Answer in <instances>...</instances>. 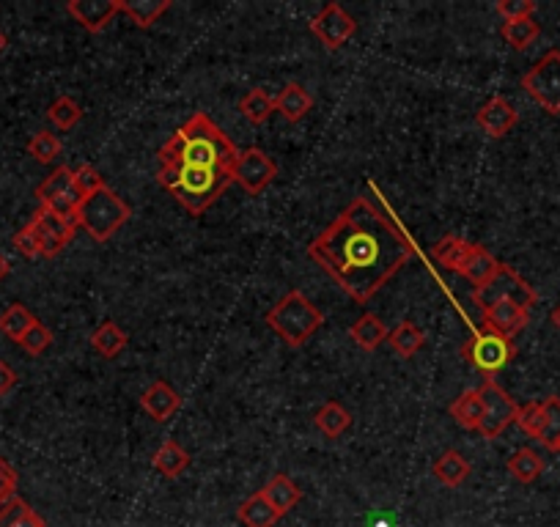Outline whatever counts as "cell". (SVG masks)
<instances>
[{
	"label": "cell",
	"instance_id": "6da1fadb",
	"mask_svg": "<svg viewBox=\"0 0 560 527\" xmlns=\"http://www.w3.org/2000/svg\"><path fill=\"white\" fill-rule=\"evenodd\" d=\"M308 256L366 305L412 259V242L371 198H355L308 245Z\"/></svg>",
	"mask_w": 560,
	"mask_h": 527
},
{
	"label": "cell",
	"instance_id": "7a4b0ae2",
	"mask_svg": "<svg viewBox=\"0 0 560 527\" xmlns=\"http://www.w3.org/2000/svg\"><path fill=\"white\" fill-rule=\"evenodd\" d=\"M237 160V146L206 113H195L160 149V165H201L234 173Z\"/></svg>",
	"mask_w": 560,
	"mask_h": 527
},
{
	"label": "cell",
	"instance_id": "3957f363",
	"mask_svg": "<svg viewBox=\"0 0 560 527\" xmlns=\"http://www.w3.org/2000/svg\"><path fill=\"white\" fill-rule=\"evenodd\" d=\"M157 182L176 195V201L190 215H204L220 195L226 193L234 176L223 168H201V165H160Z\"/></svg>",
	"mask_w": 560,
	"mask_h": 527
},
{
	"label": "cell",
	"instance_id": "277c9868",
	"mask_svg": "<svg viewBox=\"0 0 560 527\" xmlns=\"http://www.w3.org/2000/svg\"><path fill=\"white\" fill-rule=\"evenodd\" d=\"M267 324L272 333L291 349H300L305 341H311L324 324V313L313 305L300 289H291L283 300L267 313Z\"/></svg>",
	"mask_w": 560,
	"mask_h": 527
},
{
	"label": "cell",
	"instance_id": "5b68a950",
	"mask_svg": "<svg viewBox=\"0 0 560 527\" xmlns=\"http://www.w3.org/2000/svg\"><path fill=\"white\" fill-rule=\"evenodd\" d=\"M132 217V209L127 201H121L119 195L113 193L110 187H102L99 193L88 195L83 204L77 206L75 220L77 228H86L94 242L105 245L110 239L116 237L127 220Z\"/></svg>",
	"mask_w": 560,
	"mask_h": 527
},
{
	"label": "cell",
	"instance_id": "8992f818",
	"mask_svg": "<svg viewBox=\"0 0 560 527\" xmlns=\"http://www.w3.org/2000/svg\"><path fill=\"white\" fill-rule=\"evenodd\" d=\"M462 355L464 360L473 368H478L486 379H495L497 374L514 360L517 346H514V341L506 338V335L492 333V330L481 327V330L462 346Z\"/></svg>",
	"mask_w": 560,
	"mask_h": 527
},
{
	"label": "cell",
	"instance_id": "52a82bcc",
	"mask_svg": "<svg viewBox=\"0 0 560 527\" xmlns=\"http://www.w3.org/2000/svg\"><path fill=\"white\" fill-rule=\"evenodd\" d=\"M522 88L528 91V97L547 110L550 116L560 113V50H547L541 55L536 66L525 72Z\"/></svg>",
	"mask_w": 560,
	"mask_h": 527
},
{
	"label": "cell",
	"instance_id": "ba28073f",
	"mask_svg": "<svg viewBox=\"0 0 560 527\" xmlns=\"http://www.w3.org/2000/svg\"><path fill=\"white\" fill-rule=\"evenodd\" d=\"M500 300L517 302V305L530 311L539 302V294H536V289L530 286L528 280L519 275L517 269H511L508 264H500L495 278L489 280L486 286H481V289L473 291V302L481 311H486L489 305H495Z\"/></svg>",
	"mask_w": 560,
	"mask_h": 527
},
{
	"label": "cell",
	"instance_id": "9c48e42d",
	"mask_svg": "<svg viewBox=\"0 0 560 527\" xmlns=\"http://www.w3.org/2000/svg\"><path fill=\"white\" fill-rule=\"evenodd\" d=\"M481 401H484V418H481L478 431H481L484 440H497L511 423H517L519 404L497 385L495 379H486L484 382Z\"/></svg>",
	"mask_w": 560,
	"mask_h": 527
},
{
	"label": "cell",
	"instance_id": "30bf717a",
	"mask_svg": "<svg viewBox=\"0 0 560 527\" xmlns=\"http://www.w3.org/2000/svg\"><path fill=\"white\" fill-rule=\"evenodd\" d=\"M36 198H39V206L44 209H53L58 215L64 217H75L77 206L83 204V198L77 193L75 187V171L72 168H55L47 179H44L39 187H36Z\"/></svg>",
	"mask_w": 560,
	"mask_h": 527
},
{
	"label": "cell",
	"instance_id": "8fae6325",
	"mask_svg": "<svg viewBox=\"0 0 560 527\" xmlns=\"http://www.w3.org/2000/svg\"><path fill=\"white\" fill-rule=\"evenodd\" d=\"M28 223H31V228L36 231V237H39L44 259H55V256L72 242V237H75L77 231L75 217L58 215V212H53V209H44V206L36 209V215H33Z\"/></svg>",
	"mask_w": 560,
	"mask_h": 527
},
{
	"label": "cell",
	"instance_id": "7c38bea8",
	"mask_svg": "<svg viewBox=\"0 0 560 527\" xmlns=\"http://www.w3.org/2000/svg\"><path fill=\"white\" fill-rule=\"evenodd\" d=\"M231 176H234V182H237L245 193L259 195L275 182L278 165H275L261 149H245L239 151V160L237 165H234V173H231Z\"/></svg>",
	"mask_w": 560,
	"mask_h": 527
},
{
	"label": "cell",
	"instance_id": "4fadbf2b",
	"mask_svg": "<svg viewBox=\"0 0 560 527\" xmlns=\"http://www.w3.org/2000/svg\"><path fill=\"white\" fill-rule=\"evenodd\" d=\"M313 36L327 47V50H341L357 31V22L352 14H346L338 3H327L311 22Z\"/></svg>",
	"mask_w": 560,
	"mask_h": 527
},
{
	"label": "cell",
	"instance_id": "5bb4252c",
	"mask_svg": "<svg viewBox=\"0 0 560 527\" xmlns=\"http://www.w3.org/2000/svg\"><path fill=\"white\" fill-rule=\"evenodd\" d=\"M530 322V311L522 308L517 302L511 300H500L495 305H489L484 311V327L492 330V333L506 335V338H514L519 335Z\"/></svg>",
	"mask_w": 560,
	"mask_h": 527
},
{
	"label": "cell",
	"instance_id": "9a60e30c",
	"mask_svg": "<svg viewBox=\"0 0 560 527\" xmlns=\"http://www.w3.org/2000/svg\"><path fill=\"white\" fill-rule=\"evenodd\" d=\"M66 11H69L88 33H99L105 31V25L119 14L121 0H69V3H66Z\"/></svg>",
	"mask_w": 560,
	"mask_h": 527
},
{
	"label": "cell",
	"instance_id": "2e32d148",
	"mask_svg": "<svg viewBox=\"0 0 560 527\" xmlns=\"http://www.w3.org/2000/svg\"><path fill=\"white\" fill-rule=\"evenodd\" d=\"M475 121H478V127H481L489 138H503V135H508V132L517 127L519 113L506 97H492L484 108L478 110Z\"/></svg>",
	"mask_w": 560,
	"mask_h": 527
},
{
	"label": "cell",
	"instance_id": "e0dca14e",
	"mask_svg": "<svg viewBox=\"0 0 560 527\" xmlns=\"http://www.w3.org/2000/svg\"><path fill=\"white\" fill-rule=\"evenodd\" d=\"M182 407V396L176 393V390L168 385V382H151L149 388L143 390V396H140V409L149 415L151 420H157V423H165V420H171L176 412Z\"/></svg>",
	"mask_w": 560,
	"mask_h": 527
},
{
	"label": "cell",
	"instance_id": "ac0fdd59",
	"mask_svg": "<svg viewBox=\"0 0 560 527\" xmlns=\"http://www.w3.org/2000/svg\"><path fill=\"white\" fill-rule=\"evenodd\" d=\"M497 269H500V261L484 245H473L470 242V250H467L462 267H459V275L470 280L475 289H481V286H486L489 280L495 278Z\"/></svg>",
	"mask_w": 560,
	"mask_h": 527
},
{
	"label": "cell",
	"instance_id": "d6986e66",
	"mask_svg": "<svg viewBox=\"0 0 560 527\" xmlns=\"http://www.w3.org/2000/svg\"><path fill=\"white\" fill-rule=\"evenodd\" d=\"M261 495L267 497L272 503V508L278 511L280 517H286L289 514L291 508L297 506L302 500V492H300V486L294 484L291 481L289 475H283V473H278V475H272L270 478V484L264 486L261 489Z\"/></svg>",
	"mask_w": 560,
	"mask_h": 527
},
{
	"label": "cell",
	"instance_id": "ffe728a7",
	"mask_svg": "<svg viewBox=\"0 0 560 527\" xmlns=\"http://www.w3.org/2000/svg\"><path fill=\"white\" fill-rule=\"evenodd\" d=\"M275 108L280 110V116L291 124L302 121L313 108V97L300 86V83H289V86L280 91L275 97Z\"/></svg>",
	"mask_w": 560,
	"mask_h": 527
},
{
	"label": "cell",
	"instance_id": "44dd1931",
	"mask_svg": "<svg viewBox=\"0 0 560 527\" xmlns=\"http://www.w3.org/2000/svg\"><path fill=\"white\" fill-rule=\"evenodd\" d=\"M127 344H130V335H127V330H121L116 322H102L91 335L94 352L105 357V360H116L127 349Z\"/></svg>",
	"mask_w": 560,
	"mask_h": 527
},
{
	"label": "cell",
	"instance_id": "7402d4cb",
	"mask_svg": "<svg viewBox=\"0 0 560 527\" xmlns=\"http://www.w3.org/2000/svg\"><path fill=\"white\" fill-rule=\"evenodd\" d=\"M349 335H352V341H355L360 349H366V352H374L377 346H382L388 341V327L382 324L377 313H363L360 319H357L352 327H349Z\"/></svg>",
	"mask_w": 560,
	"mask_h": 527
},
{
	"label": "cell",
	"instance_id": "603a6c76",
	"mask_svg": "<svg viewBox=\"0 0 560 527\" xmlns=\"http://www.w3.org/2000/svg\"><path fill=\"white\" fill-rule=\"evenodd\" d=\"M239 522L245 527H275L280 522V514L272 508V503L267 497L256 492V495H250L237 511Z\"/></svg>",
	"mask_w": 560,
	"mask_h": 527
},
{
	"label": "cell",
	"instance_id": "cb8c5ba5",
	"mask_svg": "<svg viewBox=\"0 0 560 527\" xmlns=\"http://www.w3.org/2000/svg\"><path fill=\"white\" fill-rule=\"evenodd\" d=\"M151 464H154V470L160 475H165V478H179V475L187 470V464H190V453L184 451L176 440H165L160 448H157V453H154Z\"/></svg>",
	"mask_w": 560,
	"mask_h": 527
},
{
	"label": "cell",
	"instance_id": "d4e9b609",
	"mask_svg": "<svg viewBox=\"0 0 560 527\" xmlns=\"http://www.w3.org/2000/svg\"><path fill=\"white\" fill-rule=\"evenodd\" d=\"M451 418L467 431H478L481 426V418H484V401H481V390H467L462 396L453 401L451 407Z\"/></svg>",
	"mask_w": 560,
	"mask_h": 527
},
{
	"label": "cell",
	"instance_id": "484cf974",
	"mask_svg": "<svg viewBox=\"0 0 560 527\" xmlns=\"http://www.w3.org/2000/svg\"><path fill=\"white\" fill-rule=\"evenodd\" d=\"M434 478H437L442 486L456 489V486H462L464 481L470 478V462L464 459L462 453L445 451L440 459L434 462Z\"/></svg>",
	"mask_w": 560,
	"mask_h": 527
},
{
	"label": "cell",
	"instance_id": "4316f807",
	"mask_svg": "<svg viewBox=\"0 0 560 527\" xmlns=\"http://www.w3.org/2000/svg\"><path fill=\"white\" fill-rule=\"evenodd\" d=\"M36 322L39 319L22 302H14V305H9L6 311L0 313V333L6 335L9 341H14V344H20L22 335L28 333Z\"/></svg>",
	"mask_w": 560,
	"mask_h": 527
},
{
	"label": "cell",
	"instance_id": "83f0119b",
	"mask_svg": "<svg viewBox=\"0 0 560 527\" xmlns=\"http://www.w3.org/2000/svg\"><path fill=\"white\" fill-rule=\"evenodd\" d=\"M168 9H171V0H121V11L138 28H151Z\"/></svg>",
	"mask_w": 560,
	"mask_h": 527
},
{
	"label": "cell",
	"instance_id": "f1b7e54d",
	"mask_svg": "<svg viewBox=\"0 0 560 527\" xmlns=\"http://www.w3.org/2000/svg\"><path fill=\"white\" fill-rule=\"evenodd\" d=\"M508 473L519 484H533L541 473H544V459L533 448H519L511 459H508Z\"/></svg>",
	"mask_w": 560,
	"mask_h": 527
},
{
	"label": "cell",
	"instance_id": "f546056e",
	"mask_svg": "<svg viewBox=\"0 0 560 527\" xmlns=\"http://www.w3.org/2000/svg\"><path fill=\"white\" fill-rule=\"evenodd\" d=\"M239 110H242V116H245L250 124H264L278 108H275V97H272L267 88H253V91H248V94L242 97Z\"/></svg>",
	"mask_w": 560,
	"mask_h": 527
},
{
	"label": "cell",
	"instance_id": "4dcf8cb0",
	"mask_svg": "<svg viewBox=\"0 0 560 527\" xmlns=\"http://www.w3.org/2000/svg\"><path fill=\"white\" fill-rule=\"evenodd\" d=\"M390 338V346L396 349V355L404 357V360H410V357H415L423 349V344H426V335H423V330H420L418 324L412 322H401L393 333L388 335Z\"/></svg>",
	"mask_w": 560,
	"mask_h": 527
},
{
	"label": "cell",
	"instance_id": "1f68e13d",
	"mask_svg": "<svg viewBox=\"0 0 560 527\" xmlns=\"http://www.w3.org/2000/svg\"><path fill=\"white\" fill-rule=\"evenodd\" d=\"M316 426H319V431H322L324 437L335 440V437H341V434L352 426V415H349L338 401H327V404L316 412Z\"/></svg>",
	"mask_w": 560,
	"mask_h": 527
},
{
	"label": "cell",
	"instance_id": "d6a6232c",
	"mask_svg": "<svg viewBox=\"0 0 560 527\" xmlns=\"http://www.w3.org/2000/svg\"><path fill=\"white\" fill-rule=\"evenodd\" d=\"M500 33H503V39H506V44L511 47V50L522 53V50H528L530 44L539 39L541 28H539V22L533 20V17H528V20L503 22Z\"/></svg>",
	"mask_w": 560,
	"mask_h": 527
},
{
	"label": "cell",
	"instance_id": "836d02e7",
	"mask_svg": "<svg viewBox=\"0 0 560 527\" xmlns=\"http://www.w3.org/2000/svg\"><path fill=\"white\" fill-rule=\"evenodd\" d=\"M467 250H470V242H464L462 237H453V234H448V237H442L440 242H437V248H434V259L440 261L445 269L459 272L464 256H467Z\"/></svg>",
	"mask_w": 560,
	"mask_h": 527
},
{
	"label": "cell",
	"instance_id": "e575fe53",
	"mask_svg": "<svg viewBox=\"0 0 560 527\" xmlns=\"http://www.w3.org/2000/svg\"><path fill=\"white\" fill-rule=\"evenodd\" d=\"M47 119H50V124L58 127V130H72V127H77L80 119H83V108H80L72 97H58L53 105H50V110H47Z\"/></svg>",
	"mask_w": 560,
	"mask_h": 527
},
{
	"label": "cell",
	"instance_id": "d590c367",
	"mask_svg": "<svg viewBox=\"0 0 560 527\" xmlns=\"http://www.w3.org/2000/svg\"><path fill=\"white\" fill-rule=\"evenodd\" d=\"M544 404V431H541L539 442L547 451H558L560 442V398L550 396L541 401Z\"/></svg>",
	"mask_w": 560,
	"mask_h": 527
},
{
	"label": "cell",
	"instance_id": "8d00e7d4",
	"mask_svg": "<svg viewBox=\"0 0 560 527\" xmlns=\"http://www.w3.org/2000/svg\"><path fill=\"white\" fill-rule=\"evenodd\" d=\"M28 154H31L36 162L50 165V162L58 160V154H61V140L55 138L53 132H36V135L28 140Z\"/></svg>",
	"mask_w": 560,
	"mask_h": 527
},
{
	"label": "cell",
	"instance_id": "74e56055",
	"mask_svg": "<svg viewBox=\"0 0 560 527\" xmlns=\"http://www.w3.org/2000/svg\"><path fill=\"white\" fill-rule=\"evenodd\" d=\"M517 426L525 431L528 437L539 440L541 431H544V404H541V401H530L525 407H519Z\"/></svg>",
	"mask_w": 560,
	"mask_h": 527
},
{
	"label": "cell",
	"instance_id": "f35d334b",
	"mask_svg": "<svg viewBox=\"0 0 560 527\" xmlns=\"http://www.w3.org/2000/svg\"><path fill=\"white\" fill-rule=\"evenodd\" d=\"M20 346L22 352H28L31 357H39L42 352H47V349L53 346V333H50V327L42 322H36L28 333L22 335Z\"/></svg>",
	"mask_w": 560,
	"mask_h": 527
},
{
	"label": "cell",
	"instance_id": "ab89813d",
	"mask_svg": "<svg viewBox=\"0 0 560 527\" xmlns=\"http://www.w3.org/2000/svg\"><path fill=\"white\" fill-rule=\"evenodd\" d=\"M75 187H77V193H80V198L86 201L88 195H94V193H99L102 187H108L105 184V179H102V173L94 168V165H80V168H75Z\"/></svg>",
	"mask_w": 560,
	"mask_h": 527
},
{
	"label": "cell",
	"instance_id": "60d3db41",
	"mask_svg": "<svg viewBox=\"0 0 560 527\" xmlns=\"http://www.w3.org/2000/svg\"><path fill=\"white\" fill-rule=\"evenodd\" d=\"M11 245H14V250H17L20 256H25V259H39V256H42V245H39V237H36V231L31 228V223L22 226L20 231L14 234Z\"/></svg>",
	"mask_w": 560,
	"mask_h": 527
},
{
	"label": "cell",
	"instance_id": "b9f144b4",
	"mask_svg": "<svg viewBox=\"0 0 560 527\" xmlns=\"http://www.w3.org/2000/svg\"><path fill=\"white\" fill-rule=\"evenodd\" d=\"M495 9L506 22L528 20V17H533V11H536V3L533 0H500Z\"/></svg>",
	"mask_w": 560,
	"mask_h": 527
},
{
	"label": "cell",
	"instance_id": "7bdbcfd3",
	"mask_svg": "<svg viewBox=\"0 0 560 527\" xmlns=\"http://www.w3.org/2000/svg\"><path fill=\"white\" fill-rule=\"evenodd\" d=\"M33 508L25 503V500H20V497H11L6 506L0 508V527H17L22 522V519L31 514Z\"/></svg>",
	"mask_w": 560,
	"mask_h": 527
},
{
	"label": "cell",
	"instance_id": "ee69618b",
	"mask_svg": "<svg viewBox=\"0 0 560 527\" xmlns=\"http://www.w3.org/2000/svg\"><path fill=\"white\" fill-rule=\"evenodd\" d=\"M17 470L0 456V508L9 503L11 497H17Z\"/></svg>",
	"mask_w": 560,
	"mask_h": 527
},
{
	"label": "cell",
	"instance_id": "f6af8a7d",
	"mask_svg": "<svg viewBox=\"0 0 560 527\" xmlns=\"http://www.w3.org/2000/svg\"><path fill=\"white\" fill-rule=\"evenodd\" d=\"M14 388H17V374L6 360H0V396H6Z\"/></svg>",
	"mask_w": 560,
	"mask_h": 527
},
{
	"label": "cell",
	"instance_id": "bcb514c9",
	"mask_svg": "<svg viewBox=\"0 0 560 527\" xmlns=\"http://www.w3.org/2000/svg\"><path fill=\"white\" fill-rule=\"evenodd\" d=\"M9 272H11L9 259H6V256H3V253H0V283H3V280L9 278Z\"/></svg>",
	"mask_w": 560,
	"mask_h": 527
},
{
	"label": "cell",
	"instance_id": "7dc6e473",
	"mask_svg": "<svg viewBox=\"0 0 560 527\" xmlns=\"http://www.w3.org/2000/svg\"><path fill=\"white\" fill-rule=\"evenodd\" d=\"M550 319H552V324H555V327H558V330H560V302H558V305H555V311H552Z\"/></svg>",
	"mask_w": 560,
	"mask_h": 527
},
{
	"label": "cell",
	"instance_id": "c3c4849f",
	"mask_svg": "<svg viewBox=\"0 0 560 527\" xmlns=\"http://www.w3.org/2000/svg\"><path fill=\"white\" fill-rule=\"evenodd\" d=\"M6 44H9V42H6V33L0 31V53H3V50H6Z\"/></svg>",
	"mask_w": 560,
	"mask_h": 527
},
{
	"label": "cell",
	"instance_id": "681fc988",
	"mask_svg": "<svg viewBox=\"0 0 560 527\" xmlns=\"http://www.w3.org/2000/svg\"><path fill=\"white\" fill-rule=\"evenodd\" d=\"M555 453H560V442H558V451H555Z\"/></svg>",
	"mask_w": 560,
	"mask_h": 527
}]
</instances>
